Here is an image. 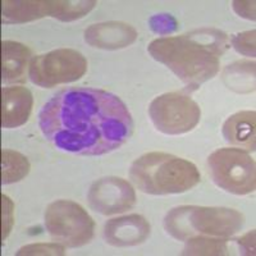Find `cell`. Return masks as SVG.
Returning <instances> with one entry per match:
<instances>
[{"label":"cell","instance_id":"cell-1","mask_svg":"<svg viewBox=\"0 0 256 256\" xmlns=\"http://www.w3.org/2000/svg\"><path fill=\"white\" fill-rule=\"evenodd\" d=\"M38 127L62 152L99 156L120 148L131 137L134 120L114 94L91 88L59 91L41 108Z\"/></svg>","mask_w":256,"mask_h":256},{"label":"cell","instance_id":"cell-2","mask_svg":"<svg viewBox=\"0 0 256 256\" xmlns=\"http://www.w3.org/2000/svg\"><path fill=\"white\" fill-rule=\"evenodd\" d=\"M148 52L192 90L216 76L220 68L219 56L224 54L205 38L201 30L182 36L156 38L150 42Z\"/></svg>","mask_w":256,"mask_h":256},{"label":"cell","instance_id":"cell-3","mask_svg":"<svg viewBox=\"0 0 256 256\" xmlns=\"http://www.w3.org/2000/svg\"><path fill=\"white\" fill-rule=\"evenodd\" d=\"M132 182L148 195L184 194L200 184L198 166L168 152H146L130 169Z\"/></svg>","mask_w":256,"mask_h":256},{"label":"cell","instance_id":"cell-4","mask_svg":"<svg viewBox=\"0 0 256 256\" xmlns=\"http://www.w3.org/2000/svg\"><path fill=\"white\" fill-rule=\"evenodd\" d=\"M244 216L230 208L182 205L173 208L164 218V228L178 241L192 237L228 238L242 230Z\"/></svg>","mask_w":256,"mask_h":256},{"label":"cell","instance_id":"cell-5","mask_svg":"<svg viewBox=\"0 0 256 256\" xmlns=\"http://www.w3.org/2000/svg\"><path fill=\"white\" fill-rule=\"evenodd\" d=\"M95 6V0H3L2 22L20 24L44 17L72 22L84 17Z\"/></svg>","mask_w":256,"mask_h":256},{"label":"cell","instance_id":"cell-6","mask_svg":"<svg viewBox=\"0 0 256 256\" xmlns=\"http://www.w3.org/2000/svg\"><path fill=\"white\" fill-rule=\"evenodd\" d=\"M212 178L219 188L233 195H248L255 191V160L242 148H224L208 158Z\"/></svg>","mask_w":256,"mask_h":256},{"label":"cell","instance_id":"cell-7","mask_svg":"<svg viewBox=\"0 0 256 256\" xmlns=\"http://www.w3.org/2000/svg\"><path fill=\"white\" fill-rule=\"evenodd\" d=\"M45 227L54 241L67 248H81L92 240L95 223L74 201L56 200L45 210Z\"/></svg>","mask_w":256,"mask_h":256},{"label":"cell","instance_id":"cell-8","mask_svg":"<svg viewBox=\"0 0 256 256\" xmlns=\"http://www.w3.org/2000/svg\"><path fill=\"white\" fill-rule=\"evenodd\" d=\"M88 72V60L74 49H56L32 58L28 77L34 84L52 88L74 82Z\"/></svg>","mask_w":256,"mask_h":256},{"label":"cell","instance_id":"cell-9","mask_svg":"<svg viewBox=\"0 0 256 256\" xmlns=\"http://www.w3.org/2000/svg\"><path fill=\"white\" fill-rule=\"evenodd\" d=\"M148 116L158 131L173 136L192 131L200 122L201 109L187 94L166 92L152 100Z\"/></svg>","mask_w":256,"mask_h":256},{"label":"cell","instance_id":"cell-10","mask_svg":"<svg viewBox=\"0 0 256 256\" xmlns=\"http://www.w3.org/2000/svg\"><path fill=\"white\" fill-rule=\"evenodd\" d=\"M90 206L102 216L120 214L136 204V192L128 180L104 177L91 184L88 194Z\"/></svg>","mask_w":256,"mask_h":256},{"label":"cell","instance_id":"cell-11","mask_svg":"<svg viewBox=\"0 0 256 256\" xmlns=\"http://www.w3.org/2000/svg\"><path fill=\"white\" fill-rule=\"evenodd\" d=\"M150 224L138 214L120 216L108 220L104 226V238L106 244L116 248L137 246L150 236Z\"/></svg>","mask_w":256,"mask_h":256},{"label":"cell","instance_id":"cell-12","mask_svg":"<svg viewBox=\"0 0 256 256\" xmlns=\"http://www.w3.org/2000/svg\"><path fill=\"white\" fill-rule=\"evenodd\" d=\"M136 28L118 20H109L91 24L84 30V38L88 45L98 49L118 50L130 46L136 41Z\"/></svg>","mask_w":256,"mask_h":256},{"label":"cell","instance_id":"cell-13","mask_svg":"<svg viewBox=\"0 0 256 256\" xmlns=\"http://www.w3.org/2000/svg\"><path fill=\"white\" fill-rule=\"evenodd\" d=\"M34 96L24 86L2 88V127L17 128L28 120Z\"/></svg>","mask_w":256,"mask_h":256},{"label":"cell","instance_id":"cell-14","mask_svg":"<svg viewBox=\"0 0 256 256\" xmlns=\"http://www.w3.org/2000/svg\"><path fill=\"white\" fill-rule=\"evenodd\" d=\"M31 60L28 46L17 41H2V80L4 84L24 81Z\"/></svg>","mask_w":256,"mask_h":256},{"label":"cell","instance_id":"cell-15","mask_svg":"<svg viewBox=\"0 0 256 256\" xmlns=\"http://www.w3.org/2000/svg\"><path fill=\"white\" fill-rule=\"evenodd\" d=\"M255 112H238L228 118L223 124V136L228 144L255 152L256 138Z\"/></svg>","mask_w":256,"mask_h":256},{"label":"cell","instance_id":"cell-16","mask_svg":"<svg viewBox=\"0 0 256 256\" xmlns=\"http://www.w3.org/2000/svg\"><path fill=\"white\" fill-rule=\"evenodd\" d=\"M224 82L237 92H250L255 88V63L240 60L230 64L223 73Z\"/></svg>","mask_w":256,"mask_h":256},{"label":"cell","instance_id":"cell-17","mask_svg":"<svg viewBox=\"0 0 256 256\" xmlns=\"http://www.w3.org/2000/svg\"><path fill=\"white\" fill-rule=\"evenodd\" d=\"M30 162L24 154L3 148L2 150V184H10L20 182L30 173Z\"/></svg>","mask_w":256,"mask_h":256},{"label":"cell","instance_id":"cell-18","mask_svg":"<svg viewBox=\"0 0 256 256\" xmlns=\"http://www.w3.org/2000/svg\"><path fill=\"white\" fill-rule=\"evenodd\" d=\"M182 255H230L232 244L230 240L218 237H192L186 240Z\"/></svg>","mask_w":256,"mask_h":256},{"label":"cell","instance_id":"cell-19","mask_svg":"<svg viewBox=\"0 0 256 256\" xmlns=\"http://www.w3.org/2000/svg\"><path fill=\"white\" fill-rule=\"evenodd\" d=\"M255 30H251V31H244L233 36L230 38V42L236 52L242 56L254 58L255 56Z\"/></svg>","mask_w":256,"mask_h":256},{"label":"cell","instance_id":"cell-20","mask_svg":"<svg viewBox=\"0 0 256 256\" xmlns=\"http://www.w3.org/2000/svg\"><path fill=\"white\" fill-rule=\"evenodd\" d=\"M148 24L152 32L158 35H170L178 28V22L170 14H155L148 20Z\"/></svg>","mask_w":256,"mask_h":256},{"label":"cell","instance_id":"cell-21","mask_svg":"<svg viewBox=\"0 0 256 256\" xmlns=\"http://www.w3.org/2000/svg\"><path fill=\"white\" fill-rule=\"evenodd\" d=\"M64 244H32L24 246L17 252L20 255H64Z\"/></svg>","mask_w":256,"mask_h":256},{"label":"cell","instance_id":"cell-22","mask_svg":"<svg viewBox=\"0 0 256 256\" xmlns=\"http://www.w3.org/2000/svg\"><path fill=\"white\" fill-rule=\"evenodd\" d=\"M14 224V204L3 194L2 195V240L6 241Z\"/></svg>","mask_w":256,"mask_h":256},{"label":"cell","instance_id":"cell-23","mask_svg":"<svg viewBox=\"0 0 256 256\" xmlns=\"http://www.w3.org/2000/svg\"><path fill=\"white\" fill-rule=\"evenodd\" d=\"M234 242L240 255H255V230L246 233Z\"/></svg>","mask_w":256,"mask_h":256},{"label":"cell","instance_id":"cell-24","mask_svg":"<svg viewBox=\"0 0 256 256\" xmlns=\"http://www.w3.org/2000/svg\"><path fill=\"white\" fill-rule=\"evenodd\" d=\"M233 10L242 18L255 20V2H233Z\"/></svg>","mask_w":256,"mask_h":256}]
</instances>
